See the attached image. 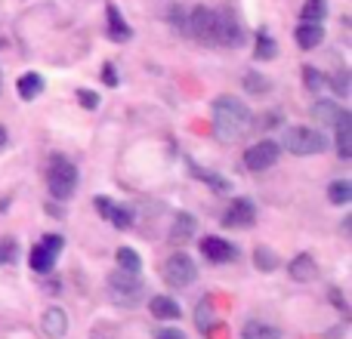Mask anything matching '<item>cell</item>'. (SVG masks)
<instances>
[{"mask_svg": "<svg viewBox=\"0 0 352 339\" xmlns=\"http://www.w3.org/2000/svg\"><path fill=\"white\" fill-rule=\"evenodd\" d=\"M78 102L80 105H84V108H96V105H99V96H96V93H93V90H80L78 93Z\"/></svg>", "mask_w": 352, "mask_h": 339, "instance_id": "obj_32", "label": "cell"}, {"mask_svg": "<svg viewBox=\"0 0 352 339\" xmlns=\"http://www.w3.org/2000/svg\"><path fill=\"white\" fill-rule=\"evenodd\" d=\"M192 34L198 37L201 43H210V47H238L241 43V28L238 22L223 10H207V6H198L192 12V22H188Z\"/></svg>", "mask_w": 352, "mask_h": 339, "instance_id": "obj_1", "label": "cell"}, {"mask_svg": "<svg viewBox=\"0 0 352 339\" xmlns=\"http://www.w3.org/2000/svg\"><path fill=\"white\" fill-rule=\"evenodd\" d=\"M254 259H256V266H260L263 272H272V268L278 266V259L269 253V247H256V250H254Z\"/></svg>", "mask_w": 352, "mask_h": 339, "instance_id": "obj_27", "label": "cell"}, {"mask_svg": "<svg viewBox=\"0 0 352 339\" xmlns=\"http://www.w3.org/2000/svg\"><path fill=\"white\" fill-rule=\"evenodd\" d=\"M16 90H19V96H22L25 102H31V99H37L43 93V78L37 71H25L22 78H19Z\"/></svg>", "mask_w": 352, "mask_h": 339, "instance_id": "obj_16", "label": "cell"}, {"mask_svg": "<svg viewBox=\"0 0 352 339\" xmlns=\"http://www.w3.org/2000/svg\"><path fill=\"white\" fill-rule=\"evenodd\" d=\"M118 266H121L124 272H140V268H142V259H140V253H136V250L118 247Z\"/></svg>", "mask_w": 352, "mask_h": 339, "instance_id": "obj_23", "label": "cell"}, {"mask_svg": "<svg viewBox=\"0 0 352 339\" xmlns=\"http://www.w3.org/2000/svg\"><path fill=\"white\" fill-rule=\"evenodd\" d=\"M195 173H198V179L210 182L217 191H229V182H226V179H217V173H207V170H198V167H195Z\"/></svg>", "mask_w": 352, "mask_h": 339, "instance_id": "obj_30", "label": "cell"}, {"mask_svg": "<svg viewBox=\"0 0 352 339\" xmlns=\"http://www.w3.org/2000/svg\"><path fill=\"white\" fill-rule=\"evenodd\" d=\"M93 200H96V210L102 213V216L109 219V222L115 225V229L127 231L130 225H133V213H130L127 207H118L115 200H111V198H102V194H99V198H93Z\"/></svg>", "mask_w": 352, "mask_h": 339, "instance_id": "obj_9", "label": "cell"}, {"mask_svg": "<svg viewBox=\"0 0 352 339\" xmlns=\"http://www.w3.org/2000/svg\"><path fill=\"white\" fill-rule=\"evenodd\" d=\"M43 334H47L50 339H62L68 334V315L65 309H59V305H50L47 312H43Z\"/></svg>", "mask_w": 352, "mask_h": 339, "instance_id": "obj_12", "label": "cell"}, {"mask_svg": "<svg viewBox=\"0 0 352 339\" xmlns=\"http://www.w3.org/2000/svg\"><path fill=\"white\" fill-rule=\"evenodd\" d=\"M303 78H306V86H309V90H322V86L328 84V80H324V74L316 71V68H309V65L303 68Z\"/></svg>", "mask_w": 352, "mask_h": 339, "instance_id": "obj_28", "label": "cell"}, {"mask_svg": "<svg viewBox=\"0 0 352 339\" xmlns=\"http://www.w3.org/2000/svg\"><path fill=\"white\" fill-rule=\"evenodd\" d=\"M337 90L346 93V74H340V78H337Z\"/></svg>", "mask_w": 352, "mask_h": 339, "instance_id": "obj_36", "label": "cell"}, {"mask_svg": "<svg viewBox=\"0 0 352 339\" xmlns=\"http://www.w3.org/2000/svg\"><path fill=\"white\" fill-rule=\"evenodd\" d=\"M322 40H324L322 22H300V28H297V43H300V47H303V49H316Z\"/></svg>", "mask_w": 352, "mask_h": 339, "instance_id": "obj_14", "label": "cell"}, {"mask_svg": "<svg viewBox=\"0 0 352 339\" xmlns=\"http://www.w3.org/2000/svg\"><path fill=\"white\" fill-rule=\"evenodd\" d=\"M275 53H278L275 40L266 34V31H260V34H256V59H272Z\"/></svg>", "mask_w": 352, "mask_h": 339, "instance_id": "obj_25", "label": "cell"}, {"mask_svg": "<svg viewBox=\"0 0 352 339\" xmlns=\"http://www.w3.org/2000/svg\"><path fill=\"white\" fill-rule=\"evenodd\" d=\"M155 339H186V334L176 327H161V330H155Z\"/></svg>", "mask_w": 352, "mask_h": 339, "instance_id": "obj_33", "label": "cell"}, {"mask_svg": "<svg viewBox=\"0 0 352 339\" xmlns=\"http://www.w3.org/2000/svg\"><path fill=\"white\" fill-rule=\"evenodd\" d=\"M328 200H331V204H337V207L349 204V200H352V182H346V179L331 182V185H328Z\"/></svg>", "mask_w": 352, "mask_h": 339, "instance_id": "obj_22", "label": "cell"}, {"mask_svg": "<svg viewBox=\"0 0 352 339\" xmlns=\"http://www.w3.org/2000/svg\"><path fill=\"white\" fill-rule=\"evenodd\" d=\"M285 148L291 154H322L328 148V136L316 127H291L285 133Z\"/></svg>", "mask_w": 352, "mask_h": 339, "instance_id": "obj_4", "label": "cell"}, {"mask_svg": "<svg viewBox=\"0 0 352 339\" xmlns=\"http://www.w3.org/2000/svg\"><path fill=\"white\" fill-rule=\"evenodd\" d=\"M105 19H109V25H105V34H109L115 43H124V40H130V37H133V28L124 22V16L118 12L115 3L105 6Z\"/></svg>", "mask_w": 352, "mask_h": 339, "instance_id": "obj_11", "label": "cell"}, {"mask_svg": "<svg viewBox=\"0 0 352 339\" xmlns=\"http://www.w3.org/2000/svg\"><path fill=\"white\" fill-rule=\"evenodd\" d=\"M109 293L118 305H130V309H133V305H140L142 296H146V284L140 281L136 272H124V268H118V272L109 278Z\"/></svg>", "mask_w": 352, "mask_h": 339, "instance_id": "obj_3", "label": "cell"}, {"mask_svg": "<svg viewBox=\"0 0 352 339\" xmlns=\"http://www.w3.org/2000/svg\"><path fill=\"white\" fill-rule=\"evenodd\" d=\"M340 105L337 102H316V108H312V117H316L318 124H324V127H334V121L340 117Z\"/></svg>", "mask_w": 352, "mask_h": 339, "instance_id": "obj_20", "label": "cell"}, {"mask_svg": "<svg viewBox=\"0 0 352 339\" xmlns=\"http://www.w3.org/2000/svg\"><path fill=\"white\" fill-rule=\"evenodd\" d=\"M62 244H65V241H62V235H47V237H43V247H47V250H53L56 256H59Z\"/></svg>", "mask_w": 352, "mask_h": 339, "instance_id": "obj_34", "label": "cell"}, {"mask_svg": "<svg viewBox=\"0 0 352 339\" xmlns=\"http://www.w3.org/2000/svg\"><path fill=\"white\" fill-rule=\"evenodd\" d=\"M324 12H328L324 0H306L303 3V22H322Z\"/></svg>", "mask_w": 352, "mask_h": 339, "instance_id": "obj_24", "label": "cell"}, {"mask_svg": "<svg viewBox=\"0 0 352 339\" xmlns=\"http://www.w3.org/2000/svg\"><path fill=\"white\" fill-rule=\"evenodd\" d=\"M254 115L250 108L235 96H217L213 99V133L219 142H238L250 133Z\"/></svg>", "mask_w": 352, "mask_h": 339, "instance_id": "obj_2", "label": "cell"}, {"mask_svg": "<svg viewBox=\"0 0 352 339\" xmlns=\"http://www.w3.org/2000/svg\"><path fill=\"white\" fill-rule=\"evenodd\" d=\"M334 130H337V154L343 161L352 158V115L349 111H340V117L334 121Z\"/></svg>", "mask_w": 352, "mask_h": 339, "instance_id": "obj_13", "label": "cell"}, {"mask_svg": "<svg viewBox=\"0 0 352 339\" xmlns=\"http://www.w3.org/2000/svg\"><path fill=\"white\" fill-rule=\"evenodd\" d=\"M195 278H198V268H195V262H192V256L188 253H173L170 259L164 262V281L170 287H188V284H195Z\"/></svg>", "mask_w": 352, "mask_h": 339, "instance_id": "obj_6", "label": "cell"}, {"mask_svg": "<svg viewBox=\"0 0 352 339\" xmlns=\"http://www.w3.org/2000/svg\"><path fill=\"white\" fill-rule=\"evenodd\" d=\"M0 90H3V71H0Z\"/></svg>", "mask_w": 352, "mask_h": 339, "instance_id": "obj_38", "label": "cell"}, {"mask_svg": "<svg viewBox=\"0 0 352 339\" xmlns=\"http://www.w3.org/2000/svg\"><path fill=\"white\" fill-rule=\"evenodd\" d=\"M201 253H204L210 262H232V259H238V250L232 247L229 241H223V237H204V241H201Z\"/></svg>", "mask_w": 352, "mask_h": 339, "instance_id": "obj_10", "label": "cell"}, {"mask_svg": "<svg viewBox=\"0 0 352 339\" xmlns=\"http://www.w3.org/2000/svg\"><path fill=\"white\" fill-rule=\"evenodd\" d=\"M3 145H6V127L0 124V148H3Z\"/></svg>", "mask_w": 352, "mask_h": 339, "instance_id": "obj_37", "label": "cell"}, {"mask_svg": "<svg viewBox=\"0 0 352 339\" xmlns=\"http://www.w3.org/2000/svg\"><path fill=\"white\" fill-rule=\"evenodd\" d=\"M254 219H256V210L248 198L232 200L229 210L223 213V225H229V229H248V225H254Z\"/></svg>", "mask_w": 352, "mask_h": 339, "instance_id": "obj_8", "label": "cell"}, {"mask_svg": "<svg viewBox=\"0 0 352 339\" xmlns=\"http://www.w3.org/2000/svg\"><path fill=\"white\" fill-rule=\"evenodd\" d=\"M275 161H278V142H256L254 148H248V154H244V167L254 170V173H263V170L275 167Z\"/></svg>", "mask_w": 352, "mask_h": 339, "instance_id": "obj_7", "label": "cell"}, {"mask_svg": "<svg viewBox=\"0 0 352 339\" xmlns=\"http://www.w3.org/2000/svg\"><path fill=\"white\" fill-rule=\"evenodd\" d=\"M56 262V253L53 250H47L43 244H37V247H31V268L34 272H50Z\"/></svg>", "mask_w": 352, "mask_h": 339, "instance_id": "obj_21", "label": "cell"}, {"mask_svg": "<svg viewBox=\"0 0 352 339\" xmlns=\"http://www.w3.org/2000/svg\"><path fill=\"white\" fill-rule=\"evenodd\" d=\"M244 86H248L250 93H266V90H269V80H263V74L250 71L248 78H244Z\"/></svg>", "mask_w": 352, "mask_h": 339, "instance_id": "obj_29", "label": "cell"}, {"mask_svg": "<svg viewBox=\"0 0 352 339\" xmlns=\"http://www.w3.org/2000/svg\"><path fill=\"white\" fill-rule=\"evenodd\" d=\"M241 339H281V334H278V327H272V324L248 321L241 330Z\"/></svg>", "mask_w": 352, "mask_h": 339, "instance_id": "obj_19", "label": "cell"}, {"mask_svg": "<svg viewBox=\"0 0 352 339\" xmlns=\"http://www.w3.org/2000/svg\"><path fill=\"white\" fill-rule=\"evenodd\" d=\"M195 321H198L201 330L210 327V303H201V305H198V315H195Z\"/></svg>", "mask_w": 352, "mask_h": 339, "instance_id": "obj_31", "label": "cell"}, {"mask_svg": "<svg viewBox=\"0 0 352 339\" xmlns=\"http://www.w3.org/2000/svg\"><path fill=\"white\" fill-rule=\"evenodd\" d=\"M19 256V247L12 237H0V266H10V262H16Z\"/></svg>", "mask_w": 352, "mask_h": 339, "instance_id": "obj_26", "label": "cell"}, {"mask_svg": "<svg viewBox=\"0 0 352 339\" xmlns=\"http://www.w3.org/2000/svg\"><path fill=\"white\" fill-rule=\"evenodd\" d=\"M195 235V216H188V213H179V216L173 219V229H170V244H186L188 237Z\"/></svg>", "mask_w": 352, "mask_h": 339, "instance_id": "obj_17", "label": "cell"}, {"mask_svg": "<svg viewBox=\"0 0 352 339\" xmlns=\"http://www.w3.org/2000/svg\"><path fill=\"white\" fill-rule=\"evenodd\" d=\"M102 80L109 86H118V71H115V65H102Z\"/></svg>", "mask_w": 352, "mask_h": 339, "instance_id": "obj_35", "label": "cell"}, {"mask_svg": "<svg viewBox=\"0 0 352 339\" xmlns=\"http://www.w3.org/2000/svg\"><path fill=\"white\" fill-rule=\"evenodd\" d=\"M47 185H50V194L56 200H68L78 188V167L65 158H53L50 161V176H47Z\"/></svg>", "mask_w": 352, "mask_h": 339, "instance_id": "obj_5", "label": "cell"}, {"mask_svg": "<svg viewBox=\"0 0 352 339\" xmlns=\"http://www.w3.org/2000/svg\"><path fill=\"white\" fill-rule=\"evenodd\" d=\"M318 274V266L312 256H297V259H291V278L294 281H312Z\"/></svg>", "mask_w": 352, "mask_h": 339, "instance_id": "obj_18", "label": "cell"}, {"mask_svg": "<svg viewBox=\"0 0 352 339\" xmlns=\"http://www.w3.org/2000/svg\"><path fill=\"white\" fill-rule=\"evenodd\" d=\"M148 309H152V315L158 318V321H176V318L182 315L179 303L170 299V296H155L152 303H148Z\"/></svg>", "mask_w": 352, "mask_h": 339, "instance_id": "obj_15", "label": "cell"}]
</instances>
